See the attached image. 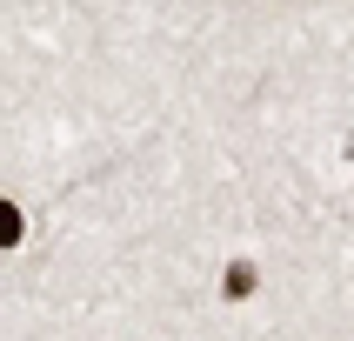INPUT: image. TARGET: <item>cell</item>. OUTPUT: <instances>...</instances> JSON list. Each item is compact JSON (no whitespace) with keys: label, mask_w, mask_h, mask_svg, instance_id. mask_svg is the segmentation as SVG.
I'll use <instances>...</instances> for the list:
<instances>
[{"label":"cell","mask_w":354,"mask_h":341,"mask_svg":"<svg viewBox=\"0 0 354 341\" xmlns=\"http://www.w3.org/2000/svg\"><path fill=\"white\" fill-rule=\"evenodd\" d=\"M221 295H227V301H248V295H254V268H248V261H227V275H221Z\"/></svg>","instance_id":"6da1fadb"},{"label":"cell","mask_w":354,"mask_h":341,"mask_svg":"<svg viewBox=\"0 0 354 341\" xmlns=\"http://www.w3.org/2000/svg\"><path fill=\"white\" fill-rule=\"evenodd\" d=\"M20 241H27V214L14 201H0V248H20Z\"/></svg>","instance_id":"7a4b0ae2"},{"label":"cell","mask_w":354,"mask_h":341,"mask_svg":"<svg viewBox=\"0 0 354 341\" xmlns=\"http://www.w3.org/2000/svg\"><path fill=\"white\" fill-rule=\"evenodd\" d=\"M348 160H354V134H348Z\"/></svg>","instance_id":"3957f363"}]
</instances>
